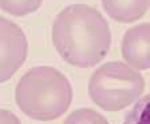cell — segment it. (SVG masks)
Returning a JSON list of instances; mask_svg holds the SVG:
<instances>
[{
    "label": "cell",
    "mask_w": 150,
    "mask_h": 124,
    "mask_svg": "<svg viewBox=\"0 0 150 124\" xmlns=\"http://www.w3.org/2000/svg\"><path fill=\"white\" fill-rule=\"evenodd\" d=\"M0 124H22L20 120L11 111L0 109Z\"/></svg>",
    "instance_id": "30bf717a"
},
{
    "label": "cell",
    "mask_w": 150,
    "mask_h": 124,
    "mask_svg": "<svg viewBox=\"0 0 150 124\" xmlns=\"http://www.w3.org/2000/svg\"><path fill=\"white\" fill-rule=\"evenodd\" d=\"M102 6L115 22L133 23L146 13L150 0H102Z\"/></svg>",
    "instance_id": "8992f818"
},
{
    "label": "cell",
    "mask_w": 150,
    "mask_h": 124,
    "mask_svg": "<svg viewBox=\"0 0 150 124\" xmlns=\"http://www.w3.org/2000/svg\"><path fill=\"white\" fill-rule=\"evenodd\" d=\"M123 59L137 69L150 68V23L127 29L121 46Z\"/></svg>",
    "instance_id": "5b68a950"
},
{
    "label": "cell",
    "mask_w": 150,
    "mask_h": 124,
    "mask_svg": "<svg viewBox=\"0 0 150 124\" xmlns=\"http://www.w3.org/2000/svg\"><path fill=\"white\" fill-rule=\"evenodd\" d=\"M63 124H109V121L94 109L82 108L71 112Z\"/></svg>",
    "instance_id": "9c48e42d"
},
{
    "label": "cell",
    "mask_w": 150,
    "mask_h": 124,
    "mask_svg": "<svg viewBox=\"0 0 150 124\" xmlns=\"http://www.w3.org/2000/svg\"><path fill=\"white\" fill-rule=\"evenodd\" d=\"M19 109L39 121L58 119L72 102L69 79L54 67H34L23 75L15 90Z\"/></svg>",
    "instance_id": "7a4b0ae2"
},
{
    "label": "cell",
    "mask_w": 150,
    "mask_h": 124,
    "mask_svg": "<svg viewBox=\"0 0 150 124\" xmlns=\"http://www.w3.org/2000/svg\"><path fill=\"white\" fill-rule=\"evenodd\" d=\"M123 124H150V93L142 97L130 109Z\"/></svg>",
    "instance_id": "ba28073f"
},
{
    "label": "cell",
    "mask_w": 150,
    "mask_h": 124,
    "mask_svg": "<svg viewBox=\"0 0 150 124\" xmlns=\"http://www.w3.org/2000/svg\"><path fill=\"white\" fill-rule=\"evenodd\" d=\"M28 44L22 28L0 16V83L11 79L24 64Z\"/></svg>",
    "instance_id": "277c9868"
},
{
    "label": "cell",
    "mask_w": 150,
    "mask_h": 124,
    "mask_svg": "<svg viewBox=\"0 0 150 124\" xmlns=\"http://www.w3.org/2000/svg\"><path fill=\"white\" fill-rule=\"evenodd\" d=\"M144 91V76L121 62L100 65L88 81L91 100L102 109L111 112L135 103Z\"/></svg>",
    "instance_id": "3957f363"
},
{
    "label": "cell",
    "mask_w": 150,
    "mask_h": 124,
    "mask_svg": "<svg viewBox=\"0 0 150 124\" xmlns=\"http://www.w3.org/2000/svg\"><path fill=\"white\" fill-rule=\"evenodd\" d=\"M52 43L64 62L87 68L107 55L111 32L99 11L84 4H72L56 16L52 24Z\"/></svg>",
    "instance_id": "6da1fadb"
},
{
    "label": "cell",
    "mask_w": 150,
    "mask_h": 124,
    "mask_svg": "<svg viewBox=\"0 0 150 124\" xmlns=\"http://www.w3.org/2000/svg\"><path fill=\"white\" fill-rule=\"evenodd\" d=\"M43 0H0V8L13 16H24L35 12Z\"/></svg>",
    "instance_id": "52a82bcc"
}]
</instances>
